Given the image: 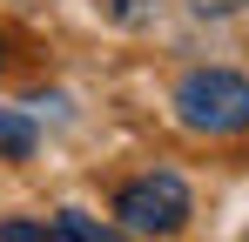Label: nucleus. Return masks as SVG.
I'll use <instances>...</instances> for the list:
<instances>
[{"label": "nucleus", "mask_w": 249, "mask_h": 242, "mask_svg": "<svg viewBox=\"0 0 249 242\" xmlns=\"http://www.w3.org/2000/svg\"><path fill=\"white\" fill-rule=\"evenodd\" d=\"M175 121L189 135H209V141L243 135L249 128V74H236V68H189L175 81Z\"/></svg>", "instance_id": "nucleus-1"}, {"label": "nucleus", "mask_w": 249, "mask_h": 242, "mask_svg": "<svg viewBox=\"0 0 249 242\" xmlns=\"http://www.w3.org/2000/svg\"><path fill=\"white\" fill-rule=\"evenodd\" d=\"M115 229L122 236H175L182 222H189V182L182 175H168V168H155V175H135L122 195H115Z\"/></svg>", "instance_id": "nucleus-2"}, {"label": "nucleus", "mask_w": 249, "mask_h": 242, "mask_svg": "<svg viewBox=\"0 0 249 242\" xmlns=\"http://www.w3.org/2000/svg\"><path fill=\"white\" fill-rule=\"evenodd\" d=\"M34 141H41L34 115H20V108H0V161H27V155H34Z\"/></svg>", "instance_id": "nucleus-3"}, {"label": "nucleus", "mask_w": 249, "mask_h": 242, "mask_svg": "<svg viewBox=\"0 0 249 242\" xmlns=\"http://www.w3.org/2000/svg\"><path fill=\"white\" fill-rule=\"evenodd\" d=\"M94 14H101L108 27H128V34H135V27H148V20L162 14V0H94Z\"/></svg>", "instance_id": "nucleus-4"}, {"label": "nucleus", "mask_w": 249, "mask_h": 242, "mask_svg": "<svg viewBox=\"0 0 249 242\" xmlns=\"http://www.w3.org/2000/svg\"><path fill=\"white\" fill-rule=\"evenodd\" d=\"M47 229H54V236H74V242H115V229H108V222H94V215H81V208H61Z\"/></svg>", "instance_id": "nucleus-5"}, {"label": "nucleus", "mask_w": 249, "mask_h": 242, "mask_svg": "<svg viewBox=\"0 0 249 242\" xmlns=\"http://www.w3.org/2000/svg\"><path fill=\"white\" fill-rule=\"evenodd\" d=\"M47 236V222H0V242H34Z\"/></svg>", "instance_id": "nucleus-6"}]
</instances>
